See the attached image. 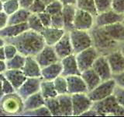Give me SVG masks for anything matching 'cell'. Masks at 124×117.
<instances>
[{
    "label": "cell",
    "mask_w": 124,
    "mask_h": 117,
    "mask_svg": "<svg viewBox=\"0 0 124 117\" xmlns=\"http://www.w3.org/2000/svg\"><path fill=\"white\" fill-rule=\"evenodd\" d=\"M92 68L97 73L102 80H109L112 78V76H113L106 56L99 55L93 63Z\"/></svg>",
    "instance_id": "13"
},
{
    "label": "cell",
    "mask_w": 124,
    "mask_h": 117,
    "mask_svg": "<svg viewBox=\"0 0 124 117\" xmlns=\"http://www.w3.org/2000/svg\"><path fill=\"white\" fill-rule=\"evenodd\" d=\"M41 1L44 2L46 6H47V5H49V4H50L51 2H53L54 1H55V0H41Z\"/></svg>",
    "instance_id": "56"
},
{
    "label": "cell",
    "mask_w": 124,
    "mask_h": 117,
    "mask_svg": "<svg viewBox=\"0 0 124 117\" xmlns=\"http://www.w3.org/2000/svg\"><path fill=\"white\" fill-rule=\"evenodd\" d=\"M46 5L41 0H34V2L29 8V11L31 13L39 14L46 10Z\"/></svg>",
    "instance_id": "39"
},
{
    "label": "cell",
    "mask_w": 124,
    "mask_h": 117,
    "mask_svg": "<svg viewBox=\"0 0 124 117\" xmlns=\"http://www.w3.org/2000/svg\"><path fill=\"white\" fill-rule=\"evenodd\" d=\"M57 99L58 101H59L61 116H73L71 95H70V94H64V95H57Z\"/></svg>",
    "instance_id": "27"
},
{
    "label": "cell",
    "mask_w": 124,
    "mask_h": 117,
    "mask_svg": "<svg viewBox=\"0 0 124 117\" xmlns=\"http://www.w3.org/2000/svg\"><path fill=\"white\" fill-rule=\"evenodd\" d=\"M97 14L112 10V0H95Z\"/></svg>",
    "instance_id": "38"
},
{
    "label": "cell",
    "mask_w": 124,
    "mask_h": 117,
    "mask_svg": "<svg viewBox=\"0 0 124 117\" xmlns=\"http://www.w3.org/2000/svg\"><path fill=\"white\" fill-rule=\"evenodd\" d=\"M50 27H55V28L64 29V22L62 13H58L51 16V24H50Z\"/></svg>",
    "instance_id": "42"
},
{
    "label": "cell",
    "mask_w": 124,
    "mask_h": 117,
    "mask_svg": "<svg viewBox=\"0 0 124 117\" xmlns=\"http://www.w3.org/2000/svg\"><path fill=\"white\" fill-rule=\"evenodd\" d=\"M20 115L28 116H51V113L50 112L49 109L46 108V105H44V106L33 109V110L24 111Z\"/></svg>",
    "instance_id": "35"
},
{
    "label": "cell",
    "mask_w": 124,
    "mask_h": 117,
    "mask_svg": "<svg viewBox=\"0 0 124 117\" xmlns=\"http://www.w3.org/2000/svg\"><path fill=\"white\" fill-rule=\"evenodd\" d=\"M4 48V52H5V56H6V60L9 59L14 57L16 55H17L19 53V51L17 48L14 45L11 44V43H8L6 42V44Z\"/></svg>",
    "instance_id": "41"
},
{
    "label": "cell",
    "mask_w": 124,
    "mask_h": 117,
    "mask_svg": "<svg viewBox=\"0 0 124 117\" xmlns=\"http://www.w3.org/2000/svg\"><path fill=\"white\" fill-rule=\"evenodd\" d=\"M99 56V53L94 46H92L90 48L75 54L76 60L81 73L88 69L92 68L93 63Z\"/></svg>",
    "instance_id": "7"
},
{
    "label": "cell",
    "mask_w": 124,
    "mask_h": 117,
    "mask_svg": "<svg viewBox=\"0 0 124 117\" xmlns=\"http://www.w3.org/2000/svg\"><path fill=\"white\" fill-rule=\"evenodd\" d=\"M66 33L64 29L61 28H55L53 27H44V29L40 33L44 39L45 44L46 45L54 46L57 43V41L64 36V34Z\"/></svg>",
    "instance_id": "17"
},
{
    "label": "cell",
    "mask_w": 124,
    "mask_h": 117,
    "mask_svg": "<svg viewBox=\"0 0 124 117\" xmlns=\"http://www.w3.org/2000/svg\"><path fill=\"white\" fill-rule=\"evenodd\" d=\"M0 106L6 115H20L23 112V99L16 91L8 94L0 101Z\"/></svg>",
    "instance_id": "5"
},
{
    "label": "cell",
    "mask_w": 124,
    "mask_h": 117,
    "mask_svg": "<svg viewBox=\"0 0 124 117\" xmlns=\"http://www.w3.org/2000/svg\"><path fill=\"white\" fill-rule=\"evenodd\" d=\"M27 24H28L29 29L35 31V32L41 33L43 30L44 29V27L39 18L38 14L31 13L28 18V20H27Z\"/></svg>",
    "instance_id": "32"
},
{
    "label": "cell",
    "mask_w": 124,
    "mask_h": 117,
    "mask_svg": "<svg viewBox=\"0 0 124 117\" xmlns=\"http://www.w3.org/2000/svg\"><path fill=\"white\" fill-rule=\"evenodd\" d=\"M54 48L57 55V56L59 57L60 60L70 56V55L74 54V51H73L68 31H66L64 36L57 41V43H56L54 45Z\"/></svg>",
    "instance_id": "14"
},
{
    "label": "cell",
    "mask_w": 124,
    "mask_h": 117,
    "mask_svg": "<svg viewBox=\"0 0 124 117\" xmlns=\"http://www.w3.org/2000/svg\"><path fill=\"white\" fill-rule=\"evenodd\" d=\"M112 78H113V80H115L116 86H118L119 88H124V71L119 73L113 74Z\"/></svg>",
    "instance_id": "46"
},
{
    "label": "cell",
    "mask_w": 124,
    "mask_h": 117,
    "mask_svg": "<svg viewBox=\"0 0 124 117\" xmlns=\"http://www.w3.org/2000/svg\"><path fill=\"white\" fill-rule=\"evenodd\" d=\"M119 50H120V52H122V54L123 55V56H124V41L122 42V43H120Z\"/></svg>",
    "instance_id": "55"
},
{
    "label": "cell",
    "mask_w": 124,
    "mask_h": 117,
    "mask_svg": "<svg viewBox=\"0 0 124 117\" xmlns=\"http://www.w3.org/2000/svg\"><path fill=\"white\" fill-rule=\"evenodd\" d=\"M41 81V77H27L16 92L24 100L27 97L40 91Z\"/></svg>",
    "instance_id": "10"
},
{
    "label": "cell",
    "mask_w": 124,
    "mask_h": 117,
    "mask_svg": "<svg viewBox=\"0 0 124 117\" xmlns=\"http://www.w3.org/2000/svg\"><path fill=\"white\" fill-rule=\"evenodd\" d=\"M0 80L2 81V88L5 95H8V94H11L16 92V89L14 88V87L10 83V81L7 79V78L5 77L4 73H1L0 74Z\"/></svg>",
    "instance_id": "40"
},
{
    "label": "cell",
    "mask_w": 124,
    "mask_h": 117,
    "mask_svg": "<svg viewBox=\"0 0 124 117\" xmlns=\"http://www.w3.org/2000/svg\"><path fill=\"white\" fill-rule=\"evenodd\" d=\"M77 8L75 5H65L62 10V16H63L64 22V30L70 31L74 29V20H75V13Z\"/></svg>",
    "instance_id": "26"
},
{
    "label": "cell",
    "mask_w": 124,
    "mask_h": 117,
    "mask_svg": "<svg viewBox=\"0 0 124 117\" xmlns=\"http://www.w3.org/2000/svg\"><path fill=\"white\" fill-rule=\"evenodd\" d=\"M3 11V2L0 0V12Z\"/></svg>",
    "instance_id": "58"
},
{
    "label": "cell",
    "mask_w": 124,
    "mask_h": 117,
    "mask_svg": "<svg viewBox=\"0 0 124 117\" xmlns=\"http://www.w3.org/2000/svg\"><path fill=\"white\" fill-rule=\"evenodd\" d=\"M40 92L45 99L50 98L57 97V93L54 87V80H43L40 83Z\"/></svg>",
    "instance_id": "29"
},
{
    "label": "cell",
    "mask_w": 124,
    "mask_h": 117,
    "mask_svg": "<svg viewBox=\"0 0 124 117\" xmlns=\"http://www.w3.org/2000/svg\"><path fill=\"white\" fill-rule=\"evenodd\" d=\"M0 60H6L5 52H4V48H3V47L0 48Z\"/></svg>",
    "instance_id": "52"
},
{
    "label": "cell",
    "mask_w": 124,
    "mask_h": 117,
    "mask_svg": "<svg viewBox=\"0 0 124 117\" xmlns=\"http://www.w3.org/2000/svg\"><path fill=\"white\" fill-rule=\"evenodd\" d=\"M5 95V93H4L3 88H2V81L0 80V101L3 98V96Z\"/></svg>",
    "instance_id": "53"
},
{
    "label": "cell",
    "mask_w": 124,
    "mask_h": 117,
    "mask_svg": "<svg viewBox=\"0 0 124 117\" xmlns=\"http://www.w3.org/2000/svg\"><path fill=\"white\" fill-rule=\"evenodd\" d=\"M26 56L18 53L14 57L6 60L7 69H22L25 64Z\"/></svg>",
    "instance_id": "30"
},
{
    "label": "cell",
    "mask_w": 124,
    "mask_h": 117,
    "mask_svg": "<svg viewBox=\"0 0 124 117\" xmlns=\"http://www.w3.org/2000/svg\"><path fill=\"white\" fill-rule=\"evenodd\" d=\"M98 116V114H97L95 110H94L92 108H91L90 109H88V111L84 112L81 116Z\"/></svg>",
    "instance_id": "49"
},
{
    "label": "cell",
    "mask_w": 124,
    "mask_h": 117,
    "mask_svg": "<svg viewBox=\"0 0 124 117\" xmlns=\"http://www.w3.org/2000/svg\"><path fill=\"white\" fill-rule=\"evenodd\" d=\"M35 58L41 68L60 61V58L57 56L54 46L46 45L40 50V52L35 56Z\"/></svg>",
    "instance_id": "12"
},
{
    "label": "cell",
    "mask_w": 124,
    "mask_h": 117,
    "mask_svg": "<svg viewBox=\"0 0 124 117\" xmlns=\"http://www.w3.org/2000/svg\"><path fill=\"white\" fill-rule=\"evenodd\" d=\"M62 75V65L61 60L41 69V78L43 80H54Z\"/></svg>",
    "instance_id": "21"
},
{
    "label": "cell",
    "mask_w": 124,
    "mask_h": 117,
    "mask_svg": "<svg viewBox=\"0 0 124 117\" xmlns=\"http://www.w3.org/2000/svg\"><path fill=\"white\" fill-rule=\"evenodd\" d=\"M71 98L74 116H81L93 105V101L89 98L87 93L71 95Z\"/></svg>",
    "instance_id": "8"
},
{
    "label": "cell",
    "mask_w": 124,
    "mask_h": 117,
    "mask_svg": "<svg viewBox=\"0 0 124 117\" xmlns=\"http://www.w3.org/2000/svg\"><path fill=\"white\" fill-rule=\"evenodd\" d=\"M6 44V39L0 36V48H2V47H4Z\"/></svg>",
    "instance_id": "54"
},
{
    "label": "cell",
    "mask_w": 124,
    "mask_h": 117,
    "mask_svg": "<svg viewBox=\"0 0 124 117\" xmlns=\"http://www.w3.org/2000/svg\"><path fill=\"white\" fill-rule=\"evenodd\" d=\"M45 105V98L39 91L23 100V112L30 111Z\"/></svg>",
    "instance_id": "24"
},
{
    "label": "cell",
    "mask_w": 124,
    "mask_h": 117,
    "mask_svg": "<svg viewBox=\"0 0 124 117\" xmlns=\"http://www.w3.org/2000/svg\"><path fill=\"white\" fill-rule=\"evenodd\" d=\"M7 69L6 60H0V74L3 73Z\"/></svg>",
    "instance_id": "50"
},
{
    "label": "cell",
    "mask_w": 124,
    "mask_h": 117,
    "mask_svg": "<svg viewBox=\"0 0 124 117\" xmlns=\"http://www.w3.org/2000/svg\"><path fill=\"white\" fill-rule=\"evenodd\" d=\"M63 7H64V5L62 4V2L60 0H55V1H54L53 2H51L46 6L45 11L51 16H53L55 14L61 13Z\"/></svg>",
    "instance_id": "37"
},
{
    "label": "cell",
    "mask_w": 124,
    "mask_h": 117,
    "mask_svg": "<svg viewBox=\"0 0 124 117\" xmlns=\"http://www.w3.org/2000/svg\"><path fill=\"white\" fill-rule=\"evenodd\" d=\"M41 69L35 56H26L25 64L22 70L26 77H41Z\"/></svg>",
    "instance_id": "19"
},
{
    "label": "cell",
    "mask_w": 124,
    "mask_h": 117,
    "mask_svg": "<svg viewBox=\"0 0 124 117\" xmlns=\"http://www.w3.org/2000/svg\"><path fill=\"white\" fill-rule=\"evenodd\" d=\"M17 48L19 53L25 56H35L46 45L44 39L40 33L27 30L18 36L6 39Z\"/></svg>",
    "instance_id": "1"
},
{
    "label": "cell",
    "mask_w": 124,
    "mask_h": 117,
    "mask_svg": "<svg viewBox=\"0 0 124 117\" xmlns=\"http://www.w3.org/2000/svg\"><path fill=\"white\" fill-rule=\"evenodd\" d=\"M95 17L87 11L77 9L74 20V29L90 31L95 27Z\"/></svg>",
    "instance_id": "9"
},
{
    "label": "cell",
    "mask_w": 124,
    "mask_h": 117,
    "mask_svg": "<svg viewBox=\"0 0 124 117\" xmlns=\"http://www.w3.org/2000/svg\"><path fill=\"white\" fill-rule=\"evenodd\" d=\"M123 23H124V19H123Z\"/></svg>",
    "instance_id": "60"
},
{
    "label": "cell",
    "mask_w": 124,
    "mask_h": 117,
    "mask_svg": "<svg viewBox=\"0 0 124 117\" xmlns=\"http://www.w3.org/2000/svg\"><path fill=\"white\" fill-rule=\"evenodd\" d=\"M38 17L40 18V21L44 27H50V24H51V15L49 14L48 13H46V11H44V12H43V13H39Z\"/></svg>",
    "instance_id": "45"
},
{
    "label": "cell",
    "mask_w": 124,
    "mask_h": 117,
    "mask_svg": "<svg viewBox=\"0 0 124 117\" xmlns=\"http://www.w3.org/2000/svg\"><path fill=\"white\" fill-rule=\"evenodd\" d=\"M19 8L20 6H19V0H8L3 2V12L8 16L14 13Z\"/></svg>",
    "instance_id": "36"
},
{
    "label": "cell",
    "mask_w": 124,
    "mask_h": 117,
    "mask_svg": "<svg viewBox=\"0 0 124 117\" xmlns=\"http://www.w3.org/2000/svg\"><path fill=\"white\" fill-rule=\"evenodd\" d=\"M81 76L87 86L88 92L92 91V89H94L96 86H98L102 81L101 80L100 77L92 68L88 69L85 70V71L81 72Z\"/></svg>",
    "instance_id": "25"
},
{
    "label": "cell",
    "mask_w": 124,
    "mask_h": 117,
    "mask_svg": "<svg viewBox=\"0 0 124 117\" xmlns=\"http://www.w3.org/2000/svg\"><path fill=\"white\" fill-rule=\"evenodd\" d=\"M116 87V84L115 80L113 78H111L109 80H102L98 86H96L94 89L88 91L87 94L89 98L93 102H95L113 95Z\"/></svg>",
    "instance_id": "6"
},
{
    "label": "cell",
    "mask_w": 124,
    "mask_h": 117,
    "mask_svg": "<svg viewBox=\"0 0 124 117\" xmlns=\"http://www.w3.org/2000/svg\"><path fill=\"white\" fill-rule=\"evenodd\" d=\"M34 2V0H19V3L20 8L23 9H26L29 10V8L31 6V5Z\"/></svg>",
    "instance_id": "48"
},
{
    "label": "cell",
    "mask_w": 124,
    "mask_h": 117,
    "mask_svg": "<svg viewBox=\"0 0 124 117\" xmlns=\"http://www.w3.org/2000/svg\"><path fill=\"white\" fill-rule=\"evenodd\" d=\"M3 73L7 79L10 81V83L13 84L16 91H17L20 88V86L24 83V81L27 78L22 69H7Z\"/></svg>",
    "instance_id": "23"
},
{
    "label": "cell",
    "mask_w": 124,
    "mask_h": 117,
    "mask_svg": "<svg viewBox=\"0 0 124 117\" xmlns=\"http://www.w3.org/2000/svg\"><path fill=\"white\" fill-rule=\"evenodd\" d=\"M62 65V75L64 77L81 75V71L78 68V65L76 60L75 54H71L70 56L61 59Z\"/></svg>",
    "instance_id": "15"
},
{
    "label": "cell",
    "mask_w": 124,
    "mask_h": 117,
    "mask_svg": "<svg viewBox=\"0 0 124 117\" xmlns=\"http://www.w3.org/2000/svg\"><path fill=\"white\" fill-rule=\"evenodd\" d=\"M72 45L74 54L93 46V41L90 31L73 29L68 31Z\"/></svg>",
    "instance_id": "4"
},
{
    "label": "cell",
    "mask_w": 124,
    "mask_h": 117,
    "mask_svg": "<svg viewBox=\"0 0 124 117\" xmlns=\"http://www.w3.org/2000/svg\"><path fill=\"white\" fill-rule=\"evenodd\" d=\"M106 58L112 74L119 73L124 71V56L119 49L107 55Z\"/></svg>",
    "instance_id": "18"
},
{
    "label": "cell",
    "mask_w": 124,
    "mask_h": 117,
    "mask_svg": "<svg viewBox=\"0 0 124 117\" xmlns=\"http://www.w3.org/2000/svg\"><path fill=\"white\" fill-rule=\"evenodd\" d=\"M1 1H2V2H6V1H8V0H1Z\"/></svg>",
    "instance_id": "59"
},
{
    "label": "cell",
    "mask_w": 124,
    "mask_h": 117,
    "mask_svg": "<svg viewBox=\"0 0 124 117\" xmlns=\"http://www.w3.org/2000/svg\"><path fill=\"white\" fill-rule=\"evenodd\" d=\"M8 18L9 16L7 14H6L3 11L0 12V30L8 24Z\"/></svg>",
    "instance_id": "47"
},
{
    "label": "cell",
    "mask_w": 124,
    "mask_h": 117,
    "mask_svg": "<svg viewBox=\"0 0 124 117\" xmlns=\"http://www.w3.org/2000/svg\"><path fill=\"white\" fill-rule=\"evenodd\" d=\"M0 116H7L6 114V112L2 110V108H1V106H0Z\"/></svg>",
    "instance_id": "57"
},
{
    "label": "cell",
    "mask_w": 124,
    "mask_h": 117,
    "mask_svg": "<svg viewBox=\"0 0 124 117\" xmlns=\"http://www.w3.org/2000/svg\"><path fill=\"white\" fill-rule=\"evenodd\" d=\"M64 6L65 5H75L76 4V0H60Z\"/></svg>",
    "instance_id": "51"
},
{
    "label": "cell",
    "mask_w": 124,
    "mask_h": 117,
    "mask_svg": "<svg viewBox=\"0 0 124 117\" xmlns=\"http://www.w3.org/2000/svg\"><path fill=\"white\" fill-rule=\"evenodd\" d=\"M75 6L77 9L87 11L94 16L97 15L95 0H76Z\"/></svg>",
    "instance_id": "31"
},
{
    "label": "cell",
    "mask_w": 124,
    "mask_h": 117,
    "mask_svg": "<svg viewBox=\"0 0 124 117\" xmlns=\"http://www.w3.org/2000/svg\"><path fill=\"white\" fill-rule=\"evenodd\" d=\"M27 30H29L27 22L19 24H7L5 27L0 30V36L5 39L14 38Z\"/></svg>",
    "instance_id": "20"
},
{
    "label": "cell",
    "mask_w": 124,
    "mask_h": 117,
    "mask_svg": "<svg viewBox=\"0 0 124 117\" xmlns=\"http://www.w3.org/2000/svg\"><path fill=\"white\" fill-rule=\"evenodd\" d=\"M45 105L49 109L50 112L51 113V116H61V112L57 97L45 99Z\"/></svg>",
    "instance_id": "33"
},
{
    "label": "cell",
    "mask_w": 124,
    "mask_h": 117,
    "mask_svg": "<svg viewBox=\"0 0 124 117\" xmlns=\"http://www.w3.org/2000/svg\"><path fill=\"white\" fill-rule=\"evenodd\" d=\"M113 95L118 104L124 108V88L116 86L113 93Z\"/></svg>",
    "instance_id": "43"
},
{
    "label": "cell",
    "mask_w": 124,
    "mask_h": 117,
    "mask_svg": "<svg viewBox=\"0 0 124 117\" xmlns=\"http://www.w3.org/2000/svg\"><path fill=\"white\" fill-rule=\"evenodd\" d=\"M112 10L124 15V0H112Z\"/></svg>",
    "instance_id": "44"
},
{
    "label": "cell",
    "mask_w": 124,
    "mask_h": 117,
    "mask_svg": "<svg viewBox=\"0 0 124 117\" xmlns=\"http://www.w3.org/2000/svg\"><path fill=\"white\" fill-rule=\"evenodd\" d=\"M107 34L119 43L124 41V23L118 22L106 27H102Z\"/></svg>",
    "instance_id": "22"
},
{
    "label": "cell",
    "mask_w": 124,
    "mask_h": 117,
    "mask_svg": "<svg viewBox=\"0 0 124 117\" xmlns=\"http://www.w3.org/2000/svg\"><path fill=\"white\" fill-rule=\"evenodd\" d=\"M68 81V92L70 95L88 93V88L81 75L66 77Z\"/></svg>",
    "instance_id": "16"
},
{
    "label": "cell",
    "mask_w": 124,
    "mask_h": 117,
    "mask_svg": "<svg viewBox=\"0 0 124 117\" xmlns=\"http://www.w3.org/2000/svg\"><path fill=\"white\" fill-rule=\"evenodd\" d=\"M54 87L58 95L68 94V81L66 77L61 75L54 80Z\"/></svg>",
    "instance_id": "34"
},
{
    "label": "cell",
    "mask_w": 124,
    "mask_h": 117,
    "mask_svg": "<svg viewBox=\"0 0 124 117\" xmlns=\"http://www.w3.org/2000/svg\"><path fill=\"white\" fill-rule=\"evenodd\" d=\"M92 108L95 110L98 116H124V108L118 104L113 95L105 99L93 102Z\"/></svg>",
    "instance_id": "3"
},
{
    "label": "cell",
    "mask_w": 124,
    "mask_h": 117,
    "mask_svg": "<svg viewBox=\"0 0 124 117\" xmlns=\"http://www.w3.org/2000/svg\"><path fill=\"white\" fill-rule=\"evenodd\" d=\"M93 41V46L99 55L107 56L114 51L119 49L120 43L112 39L104 30L103 27H94L90 30Z\"/></svg>",
    "instance_id": "2"
},
{
    "label": "cell",
    "mask_w": 124,
    "mask_h": 117,
    "mask_svg": "<svg viewBox=\"0 0 124 117\" xmlns=\"http://www.w3.org/2000/svg\"><path fill=\"white\" fill-rule=\"evenodd\" d=\"M30 14L31 13L29 10L19 8L14 13L9 16L8 24H19V23H26Z\"/></svg>",
    "instance_id": "28"
},
{
    "label": "cell",
    "mask_w": 124,
    "mask_h": 117,
    "mask_svg": "<svg viewBox=\"0 0 124 117\" xmlns=\"http://www.w3.org/2000/svg\"><path fill=\"white\" fill-rule=\"evenodd\" d=\"M124 15L116 13L112 10H108L103 13H98L95 17V27H106L110 24L123 22Z\"/></svg>",
    "instance_id": "11"
}]
</instances>
